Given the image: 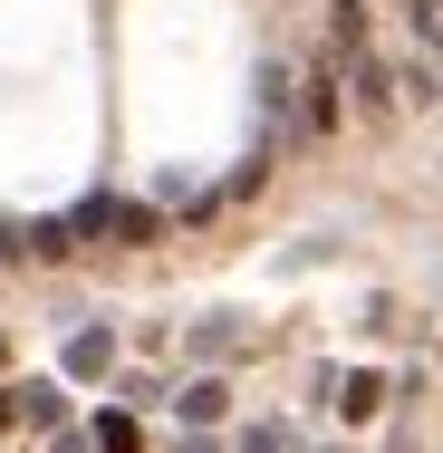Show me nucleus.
Instances as JSON below:
<instances>
[{"mask_svg": "<svg viewBox=\"0 0 443 453\" xmlns=\"http://www.w3.org/2000/svg\"><path fill=\"white\" fill-rule=\"evenodd\" d=\"M338 116H348V58L328 49V58L299 78V135H338Z\"/></svg>", "mask_w": 443, "mask_h": 453, "instance_id": "f257e3e1", "label": "nucleus"}, {"mask_svg": "<svg viewBox=\"0 0 443 453\" xmlns=\"http://www.w3.org/2000/svg\"><path fill=\"white\" fill-rule=\"evenodd\" d=\"M348 96H356V116H395V68H386V58H376V49H356L348 58Z\"/></svg>", "mask_w": 443, "mask_h": 453, "instance_id": "f03ea898", "label": "nucleus"}, {"mask_svg": "<svg viewBox=\"0 0 443 453\" xmlns=\"http://www.w3.org/2000/svg\"><path fill=\"white\" fill-rule=\"evenodd\" d=\"M289 116H299V78L270 58V68H261V126H279V135H289Z\"/></svg>", "mask_w": 443, "mask_h": 453, "instance_id": "7ed1b4c3", "label": "nucleus"}, {"mask_svg": "<svg viewBox=\"0 0 443 453\" xmlns=\"http://www.w3.org/2000/svg\"><path fill=\"white\" fill-rule=\"evenodd\" d=\"M222 405H232V386H222V376H193V386L174 395V415H183V425H222Z\"/></svg>", "mask_w": 443, "mask_h": 453, "instance_id": "20e7f679", "label": "nucleus"}, {"mask_svg": "<svg viewBox=\"0 0 443 453\" xmlns=\"http://www.w3.org/2000/svg\"><path fill=\"white\" fill-rule=\"evenodd\" d=\"M328 49H338V58L366 49V0H328Z\"/></svg>", "mask_w": 443, "mask_h": 453, "instance_id": "39448f33", "label": "nucleus"}, {"mask_svg": "<svg viewBox=\"0 0 443 453\" xmlns=\"http://www.w3.org/2000/svg\"><path fill=\"white\" fill-rule=\"evenodd\" d=\"M106 366H116V338L106 328H78L68 338V376H106Z\"/></svg>", "mask_w": 443, "mask_h": 453, "instance_id": "423d86ee", "label": "nucleus"}, {"mask_svg": "<svg viewBox=\"0 0 443 453\" xmlns=\"http://www.w3.org/2000/svg\"><path fill=\"white\" fill-rule=\"evenodd\" d=\"M395 88L415 96V106H434V96H443V58H434V49H424V58H405V68H395Z\"/></svg>", "mask_w": 443, "mask_h": 453, "instance_id": "0eeeda50", "label": "nucleus"}, {"mask_svg": "<svg viewBox=\"0 0 443 453\" xmlns=\"http://www.w3.org/2000/svg\"><path fill=\"white\" fill-rule=\"evenodd\" d=\"M10 415H29V425H58V415H68V395H58V386H10Z\"/></svg>", "mask_w": 443, "mask_h": 453, "instance_id": "6e6552de", "label": "nucleus"}, {"mask_svg": "<svg viewBox=\"0 0 443 453\" xmlns=\"http://www.w3.org/2000/svg\"><path fill=\"white\" fill-rule=\"evenodd\" d=\"M193 357H232V319H202L193 328Z\"/></svg>", "mask_w": 443, "mask_h": 453, "instance_id": "1a4fd4ad", "label": "nucleus"}, {"mask_svg": "<svg viewBox=\"0 0 443 453\" xmlns=\"http://www.w3.org/2000/svg\"><path fill=\"white\" fill-rule=\"evenodd\" d=\"M338 405H348V415H376V405H386V386H376V376H348V395H338Z\"/></svg>", "mask_w": 443, "mask_h": 453, "instance_id": "9d476101", "label": "nucleus"}, {"mask_svg": "<svg viewBox=\"0 0 443 453\" xmlns=\"http://www.w3.org/2000/svg\"><path fill=\"white\" fill-rule=\"evenodd\" d=\"M96 453H135V415H106L96 425Z\"/></svg>", "mask_w": 443, "mask_h": 453, "instance_id": "9b49d317", "label": "nucleus"}, {"mask_svg": "<svg viewBox=\"0 0 443 453\" xmlns=\"http://www.w3.org/2000/svg\"><path fill=\"white\" fill-rule=\"evenodd\" d=\"M0 261H10V271L29 261V232H19V222H0Z\"/></svg>", "mask_w": 443, "mask_h": 453, "instance_id": "f8f14e48", "label": "nucleus"}]
</instances>
